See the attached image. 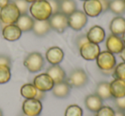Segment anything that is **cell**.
<instances>
[{"mask_svg": "<svg viewBox=\"0 0 125 116\" xmlns=\"http://www.w3.org/2000/svg\"><path fill=\"white\" fill-rule=\"evenodd\" d=\"M64 58V52L60 47L52 46L45 52V59L52 65H59Z\"/></svg>", "mask_w": 125, "mask_h": 116, "instance_id": "obj_12", "label": "cell"}, {"mask_svg": "<svg viewBox=\"0 0 125 116\" xmlns=\"http://www.w3.org/2000/svg\"><path fill=\"white\" fill-rule=\"evenodd\" d=\"M46 73L52 79L54 84H58L66 80L65 71L59 65H52L48 68Z\"/></svg>", "mask_w": 125, "mask_h": 116, "instance_id": "obj_16", "label": "cell"}, {"mask_svg": "<svg viewBox=\"0 0 125 116\" xmlns=\"http://www.w3.org/2000/svg\"><path fill=\"white\" fill-rule=\"evenodd\" d=\"M124 3H125V0H124Z\"/></svg>", "mask_w": 125, "mask_h": 116, "instance_id": "obj_47", "label": "cell"}, {"mask_svg": "<svg viewBox=\"0 0 125 116\" xmlns=\"http://www.w3.org/2000/svg\"><path fill=\"white\" fill-rule=\"evenodd\" d=\"M45 92L44 91H40V90H37V94H36V97H35V98L38 99V100L41 101L43 98H45Z\"/></svg>", "mask_w": 125, "mask_h": 116, "instance_id": "obj_37", "label": "cell"}, {"mask_svg": "<svg viewBox=\"0 0 125 116\" xmlns=\"http://www.w3.org/2000/svg\"><path fill=\"white\" fill-rule=\"evenodd\" d=\"M124 114H125V111H124Z\"/></svg>", "mask_w": 125, "mask_h": 116, "instance_id": "obj_46", "label": "cell"}, {"mask_svg": "<svg viewBox=\"0 0 125 116\" xmlns=\"http://www.w3.org/2000/svg\"><path fill=\"white\" fill-rule=\"evenodd\" d=\"M83 12L87 16L97 17L103 12L99 0H87L83 3Z\"/></svg>", "mask_w": 125, "mask_h": 116, "instance_id": "obj_13", "label": "cell"}, {"mask_svg": "<svg viewBox=\"0 0 125 116\" xmlns=\"http://www.w3.org/2000/svg\"><path fill=\"white\" fill-rule=\"evenodd\" d=\"M58 1H59V2H61V1H63V0H58Z\"/></svg>", "mask_w": 125, "mask_h": 116, "instance_id": "obj_45", "label": "cell"}, {"mask_svg": "<svg viewBox=\"0 0 125 116\" xmlns=\"http://www.w3.org/2000/svg\"><path fill=\"white\" fill-rule=\"evenodd\" d=\"M88 41V39H87V35L86 34H82L80 35V36H78V38H76V45L77 47H78V49L80 48L82 45H83L84 44L87 43Z\"/></svg>", "mask_w": 125, "mask_h": 116, "instance_id": "obj_35", "label": "cell"}, {"mask_svg": "<svg viewBox=\"0 0 125 116\" xmlns=\"http://www.w3.org/2000/svg\"><path fill=\"white\" fill-rule=\"evenodd\" d=\"M83 111L80 106L76 104H72L66 107L64 116H82Z\"/></svg>", "mask_w": 125, "mask_h": 116, "instance_id": "obj_28", "label": "cell"}, {"mask_svg": "<svg viewBox=\"0 0 125 116\" xmlns=\"http://www.w3.org/2000/svg\"><path fill=\"white\" fill-rule=\"evenodd\" d=\"M87 23V16L83 11L76 9L68 16V24L71 29L75 31L82 30Z\"/></svg>", "mask_w": 125, "mask_h": 116, "instance_id": "obj_7", "label": "cell"}, {"mask_svg": "<svg viewBox=\"0 0 125 116\" xmlns=\"http://www.w3.org/2000/svg\"><path fill=\"white\" fill-rule=\"evenodd\" d=\"M51 29L52 28H51L48 20H45V21H36V20H34V23H33L32 31L36 36L43 37L46 35L51 31Z\"/></svg>", "mask_w": 125, "mask_h": 116, "instance_id": "obj_22", "label": "cell"}, {"mask_svg": "<svg viewBox=\"0 0 125 116\" xmlns=\"http://www.w3.org/2000/svg\"><path fill=\"white\" fill-rule=\"evenodd\" d=\"M33 85H34L37 90H40V91L46 92L49 91V90H52L55 84H54L52 79L45 73L37 75L33 79Z\"/></svg>", "mask_w": 125, "mask_h": 116, "instance_id": "obj_10", "label": "cell"}, {"mask_svg": "<svg viewBox=\"0 0 125 116\" xmlns=\"http://www.w3.org/2000/svg\"><path fill=\"white\" fill-rule=\"evenodd\" d=\"M80 1H83L84 2V1H87V0H80Z\"/></svg>", "mask_w": 125, "mask_h": 116, "instance_id": "obj_44", "label": "cell"}, {"mask_svg": "<svg viewBox=\"0 0 125 116\" xmlns=\"http://www.w3.org/2000/svg\"><path fill=\"white\" fill-rule=\"evenodd\" d=\"M95 116H115V111L109 106H102L96 112Z\"/></svg>", "mask_w": 125, "mask_h": 116, "instance_id": "obj_31", "label": "cell"}, {"mask_svg": "<svg viewBox=\"0 0 125 116\" xmlns=\"http://www.w3.org/2000/svg\"><path fill=\"white\" fill-rule=\"evenodd\" d=\"M29 12L31 16L36 21L49 20L52 15L51 5L47 0H36L29 6Z\"/></svg>", "mask_w": 125, "mask_h": 116, "instance_id": "obj_1", "label": "cell"}, {"mask_svg": "<svg viewBox=\"0 0 125 116\" xmlns=\"http://www.w3.org/2000/svg\"><path fill=\"white\" fill-rule=\"evenodd\" d=\"M105 46L108 51L112 54H119L124 48L125 45L123 43L122 38L117 35H114L111 33L107 37L105 41Z\"/></svg>", "mask_w": 125, "mask_h": 116, "instance_id": "obj_11", "label": "cell"}, {"mask_svg": "<svg viewBox=\"0 0 125 116\" xmlns=\"http://www.w3.org/2000/svg\"><path fill=\"white\" fill-rule=\"evenodd\" d=\"M110 90L114 98L125 97V80L116 78L110 83Z\"/></svg>", "mask_w": 125, "mask_h": 116, "instance_id": "obj_17", "label": "cell"}, {"mask_svg": "<svg viewBox=\"0 0 125 116\" xmlns=\"http://www.w3.org/2000/svg\"><path fill=\"white\" fill-rule=\"evenodd\" d=\"M96 95L99 96L102 100H108L112 97L110 90V83L106 81H102L99 83L96 87Z\"/></svg>", "mask_w": 125, "mask_h": 116, "instance_id": "obj_23", "label": "cell"}, {"mask_svg": "<svg viewBox=\"0 0 125 116\" xmlns=\"http://www.w3.org/2000/svg\"><path fill=\"white\" fill-rule=\"evenodd\" d=\"M115 105L118 110L125 111V97L115 98Z\"/></svg>", "mask_w": 125, "mask_h": 116, "instance_id": "obj_32", "label": "cell"}, {"mask_svg": "<svg viewBox=\"0 0 125 116\" xmlns=\"http://www.w3.org/2000/svg\"><path fill=\"white\" fill-rule=\"evenodd\" d=\"M99 2L102 6V10L103 12L109 10V4H110V0H99Z\"/></svg>", "mask_w": 125, "mask_h": 116, "instance_id": "obj_36", "label": "cell"}, {"mask_svg": "<svg viewBox=\"0 0 125 116\" xmlns=\"http://www.w3.org/2000/svg\"><path fill=\"white\" fill-rule=\"evenodd\" d=\"M0 116H3V113H2V110L0 109Z\"/></svg>", "mask_w": 125, "mask_h": 116, "instance_id": "obj_43", "label": "cell"}, {"mask_svg": "<svg viewBox=\"0 0 125 116\" xmlns=\"http://www.w3.org/2000/svg\"><path fill=\"white\" fill-rule=\"evenodd\" d=\"M41 101L36 98L26 99L22 103V112L27 116H38L42 111Z\"/></svg>", "mask_w": 125, "mask_h": 116, "instance_id": "obj_9", "label": "cell"}, {"mask_svg": "<svg viewBox=\"0 0 125 116\" xmlns=\"http://www.w3.org/2000/svg\"><path fill=\"white\" fill-rule=\"evenodd\" d=\"M37 89L35 88V86L33 84H25L22 86L21 87V97H23L25 99H32V98H35L37 94Z\"/></svg>", "mask_w": 125, "mask_h": 116, "instance_id": "obj_26", "label": "cell"}, {"mask_svg": "<svg viewBox=\"0 0 125 116\" xmlns=\"http://www.w3.org/2000/svg\"><path fill=\"white\" fill-rule=\"evenodd\" d=\"M51 28L59 33H62L68 28V16L61 12L54 13L48 20Z\"/></svg>", "mask_w": 125, "mask_h": 116, "instance_id": "obj_6", "label": "cell"}, {"mask_svg": "<svg viewBox=\"0 0 125 116\" xmlns=\"http://www.w3.org/2000/svg\"><path fill=\"white\" fill-rule=\"evenodd\" d=\"M122 39H123V43H124V45H125V32L122 34Z\"/></svg>", "mask_w": 125, "mask_h": 116, "instance_id": "obj_41", "label": "cell"}, {"mask_svg": "<svg viewBox=\"0 0 125 116\" xmlns=\"http://www.w3.org/2000/svg\"><path fill=\"white\" fill-rule=\"evenodd\" d=\"M109 10L115 15H121L125 13V3L124 0H110Z\"/></svg>", "mask_w": 125, "mask_h": 116, "instance_id": "obj_25", "label": "cell"}, {"mask_svg": "<svg viewBox=\"0 0 125 116\" xmlns=\"http://www.w3.org/2000/svg\"><path fill=\"white\" fill-rule=\"evenodd\" d=\"M0 65H5L10 68L11 67V60L8 55H0Z\"/></svg>", "mask_w": 125, "mask_h": 116, "instance_id": "obj_34", "label": "cell"}, {"mask_svg": "<svg viewBox=\"0 0 125 116\" xmlns=\"http://www.w3.org/2000/svg\"><path fill=\"white\" fill-rule=\"evenodd\" d=\"M96 63L100 71L113 69L116 65V57L114 54L111 53L108 50H104L102 52L100 51V53L96 58Z\"/></svg>", "mask_w": 125, "mask_h": 116, "instance_id": "obj_5", "label": "cell"}, {"mask_svg": "<svg viewBox=\"0 0 125 116\" xmlns=\"http://www.w3.org/2000/svg\"><path fill=\"white\" fill-rule=\"evenodd\" d=\"M34 23V19L28 14L21 15L16 21V25L21 29V32H29L32 31Z\"/></svg>", "mask_w": 125, "mask_h": 116, "instance_id": "obj_20", "label": "cell"}, {"mask_svg": "<svg viewBox=\"0 0 125 116\" xmlns=\"http://www.w3.org/2000/svg\"><path fill=\"white\" fill-rule=\"evenodd\" d=\"M110 31L112 34L120 36L125 32V18L121 16L114 17L110 23Z\"/></svg>", "mask_w": 125, "mask_h": 116, "instance_id": "obj_18", "label": "cell"}, {"mask_svg": "<svg viewBox=\"0 0 125 116\" xmlns=\"http://www.w3.org/2000/svg\"><path fill=\"white\" fill-rule=\"evenodd\" d=\"M101 72L105 75H112L113 73H114V68L111 70H104V71H101Z\"/></svg>", "mask_w": 125, "mask_h": 116, "instance_id": "obj_40", "label": "cell"}, {"mask_svg": "<svg viewBox=\"0 0 125 116\" xmlns=\"http://www.w3.org/2000/svg\"><path fill=\"white\" fill-rule=\"evenodd\" d=\"M66 81L70 87L81 88L85 86L88 82V76L87 73L82 68H75L72 72H70L68 78H66Z\"/></svg>", "mask_w": 125, "mask_h": 116, "instance_id": "obj_4", "label": "cell"}, {"mask_svg": "<svg viewBox=\"0 0 125 116\" xmlns=\"http://www.w3.org/2000/svg\"><path fill=\"white\" fill-rule=\"evenodd\" d=\"M113 75H114L116 79L125 80V62H123L116 65V67L114 68Z\"/></svg>", "mask_w": 125, "mask_h": 116, "instance_id": "obj_29", "label": "cell"}, {"mask_svg": "<svg viewBox=\"0 0 125 116\" xmlns=\"http://www.w3.org/2000/svg\"><path fill=\"white\" fill-rule=\"evenodd\" d=\"M52 8V14L59 12V7H60V2L58 0H47Z\"/></svg>", "mask_w": 125, "mask_h": 116, "instance_id": "obj_33", "label": "cell"}, {"mask_svg": "<svg viewBox=\"0 0 125 116\" xmlns=\"http://www.w3.org/2000/svg\"><path fill=\"white\" fill-rule=\"evenodd\" d=\"M10 68L5 65H0V85L6 84L10 80Z\"/></svg>", "mask_w": 125, "mask_h": 116, "instance_id": "obj_27", "label": "cell"}, {"mask_svg": "<svg viewBox=\"0 0 125 116\" xmlns=\"http://www.w3.org/2000/svg\"><path fill=\"white\" fill-rule=\"evenodd\" d=\"M23 65L30 73H38L43 69L45 59L40 52H32L25 57Z\"/></svg>", "mask_w": 125, "mask_h": 116, "instance_id": "obj_3", "label": "cell"}, {"mask_svg": "<svg viewBox=\"0 0 125 116\" xmlns=\"http://www.w3.org/2000/svg\"><path fill=\"white\" fill-rule=\"evenodd\" d=\"M20 16L21 13L15 2H10L0 9V21L4 25L16 24Z\"/></svg>", "mask_w": 125, "mask_h": 116, "instance_id": "obj_2", "label": "cell"}, {"mask_svg": "<svg viewBox=\"0 0 125 116\" xmlns=\"http://www.w3.org/2000/svg\"><path fill=\"white\" fill-rule=\"evenodd\" d=\"M86 35H87V38L89 42L97 44V45L102 43L105 38V32H104V28L98 25L92 27Z\"/></svg>", "mask_w": 125, "mask_h": 116, "instance_id": "obj_15", "label": "cell"}, {"mask_svg": "<svg viewBox=\"0 0 125 116\" xmlns=\"http://www.w3.org/2000/svg\"><path fill=\"white\" fill-rule=\"evenodd\" d=\"M10 3V0H0V9Z\"/></svg>", "mask_w": 125, "mask_h": 116, "instance_id": "obj_39", "label": "cell"}, {"mask_svg": "<svg viewBox=\"0 0 125 116\" xmlns=\"http://www.w3.org/2000/svg\"><path fill=\"white\" fill-rule=\"evenodd\" d=\"M76 3L75 0H63L60 2V7H59V12L62 13L65 16H69L73 12L76 10Z\"/></svg>", "mask_w": 125, "mask_h": 116, "instance_id": "obj_24", "label": "cell"}, {"mask_svg": "<svg viewBox=\"0 0 125 116\" xmlns=\"http://www.w3.org/2000/svg\"><path fill=\"white\" fill-rule=\"evenodd\" d=\"M85 105L89 111L96 113L103 106V100L96 94H90L86 97Z\"/></svg>", "mask_w": 125, "mask_h": 116, "instance_id": "obj_19", "label": "cell"}, {"mask_svg": "<svg viewBox=\"0 0 125 116\" xmlns=\"http://www.w3.org/2000/svg\"><path fill=\"white\" fill-rule=\"evenodd\" d=\"M119 55H120V57H121V59L123 61V62H125V46H124V48L123 49V50L119 53Z\"/></svg>", "mask_w": 125, "mask_h": 116, "instance_id": "obj_38", "label": "cell"}, {"mask_svg": "<svg viewBox=\"0 0 125 116\" xmlns=\"http://www.w3.org/2000/svg\"><path fill=\"white\" fill-rule=\"evenodd\" d=\"M79 52L83 59L87 61H94L96 60L99 54L100 53V47L97 44L87 42L79 48Z\"/></svg>", "mask_w": 125, "mask_h": 116, "instance_id": "obj_8", "label": "cell"}, {"mask_svg": "<svg viewBox=\"0 0 125 116\" xmlns=\"http://www.w3.org/2000/svg\"><path fill=\"white\" fill-rule=\"evenodd\" d=\"M22 32L16 24L5 25L2 29V36L5 40L14 42L18 40L21 36Z\"/></svg>", "mask_w": 125, "mask_h": 116, "instance_id": "obj_14", "label": "cell"}, {"mask_svg": "<svg viewBox=\"0 0 125 116\" xmlns=\"http://www.w3.org/2000/svg\"><path fill=\"white\" fill-rule=\"evenodd\" d=\"M16 7L18 8L21 15L28 14V12L29 11V4L27 2L26 0H16L15 1Z\"/></svg>", "mask_w": 125, "mask_h": 116, "instance_id": "obj_30", "label": "cell"}, {"mask_svg": "<svg viewBox=\"0 0 125 116\" xmlns=\"http://www.w3.org/2000/svg\"><path fill=\"white\" fill-rule=\"evenodd\" d=\"M26 1L28 3V4H32V3L35 2V1H36V0H26Z\"/></svg>", "mask_w": 125, "mask_h": 116, "instance_id": "obj_42", "label": "cell"}, {"mask_svg": "<svg viewBox=\"0 0 125 116\" xmlns=\"http://www.w3.org/2000/svg\"><path fill=\"white\" fill-rule=\"evenodd\" d=\"M70 85L67 83V81L61 82L58 84H55L52 88V94L57 98H65L70 93Z\"/></svg>", "mask_w": 125, "mask_h": 116, "instance_id": "obj_21", "label": "cell"}]
</instances>
